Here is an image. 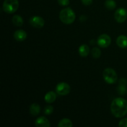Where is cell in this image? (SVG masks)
I'll return each instance as SVG.
<instances>
[{"label":"cell","mask_w":127,"mask_h":127,"mask_svg":"<svg viewBox=\"0 0 127 127\" xmlns=\"http://www.w3.org/2000/svg\"><path fill=\"white\" fill-rule=\"evenodd\" d=\"M116 6V2L114 0H106L105 2V6L109 10L114 9Z\"/></svg>","instance_id":"e0dca14e"},{"label":"cell","mask_w":127,"mask_h":127,"mask_svg":"<svg viewBox=\"0 0 127 127\" xmlns=\"http://www.w3.org/2000/svg\"><path fill=\"white\" fill-rule=\"evenodd\" d=\"M14 38L19 42H22L27 38V33L23 30H17L14 33Z\"/></svg>","instance_id":"30bf717a"},{"label":"cell","mask_w":127,"mask_h":127,"mask_svg":"<svg viewBox=\"0 0 127 127\" xmlns=\"http://www.w3.org/2000/svg\"><path fill=\"white\" fill-rule=\"evenodd\" d=\"M82 3L85 6H89L93 3V0H81Z\"/></svg>","instance_id":"603a6c76"},{"label":"cell","mask_w":127,"mask_h":127,"mask_svg":"<svg viewBox=\"0 0 127 127\" xmlns=\"http://www.w3.org/2000/svg\"><path fill=\"white\" fill-rule=\"evenodd\" d=\"M30 114L33 116H37L40 114V107L38 104L33 103L31 105L29 109Z\"/></svg>","instance_id":"4fadbf2b"},{"label":"cell","mask_w":127,"mask_h":127,"mask_svg":"<svg viewBox=\"0 0 127 127\" xmlns=\"http://www.w3.org/2000/svg\"><path fill=\"white\" fill-rule=\"evenodd\" d=\"M117 45L121 48H125L127 47V37L124 35L119 36L116 40Z\"/></svg>","instance_id":"8fae6325"},{"label":"cell","mask_w":127,"mask_h":127,"mask_svg":"<svg viewBox=\"0 0 127 127\" xmlns=\"http://www.w3.org/2000/svg\"><path fill=\"white\" fill-rule=\"evenodd\" d=\"M60 19L65 24H71L75 21L76 15L74 12L70 7H66L60 11Z\"/></svg>","instance_id":"7a4b0ae2"},{"label":"cell","mask_w":127,"mask_h":127,"mask_svg":"<svg viewBox=\"0 0 127 127\" xmlns=\"http://www.w3.org/2000/svg\"><path fill=\"white\" fill-rule=\"evenodd\" d=\"M70 92V86L66 83L62 82L57 84L56 87V93L60 95H66Z\"/></svg>","instance_id":"5b68a950"},{"label":"cell","mask_w":127,"mask_h":127,"mask_svg":"<svg viewBox=\"0 0 127 127\" xmlns=\"http://www.w3.org/2000/svg\"><path fill=\"white\" fill-rule=\"evenodd\" d=\"M57 99V94L54 91H49L45 95V100L47 103H53Z\"/></svg>","instance_id":"7c38bea8"},{"label":"cell","mask_w":127,"mask_h":127,"mask_svg":"<svg viewBox=\"0 0 127 127\" xmlns=\"http://www.w3.org/2000/svg\"><path fill=\"white\" fill-rule=\"evenodd\" d=\"M119 126L120 127H127V118L122 119L119 122Z\"/></svg>","instance_id":"44dd1931"},{"label":"cell","mask_w":127,"mask_h":127,"mask_svg":"<svg viewBox=\"0 0 127 127\" xmlns=\"http://www.w3.org/2000/svg\"><path fill=\"white\" fill-rule=\"evenodd\" d=\"M114 17L119 23H123L126 21L127 18V11L123 7L118 9L115 12Z\"/></svg>","instance_id":"8992f818"},{"label":"cell","mask_w":127,"mask_h":127,"mask_svg":"<svg viewBox=\"0 0 127 127\" xmlns=\"http://www.w3.org/2000/svg\"><path fill=\"white\" fill-rule=\"evenodd\" d=\"M35 125L37 127H50V123L47 118L42 116L36 119Z\"/></svg>","instance_id":"9c48e42d"},{"label":"cell","mask_w":127,"mask_h":127,"mask_svg":"<svg viewBox=\"0 0 127 127\" xmlns=\"http://www.w3.org/2000/svg\"><path fill=\"white\" fill-rule=\"evenodd\" d=\"M12 22L14 26H17V27H21L23 25L24 23L23 19L19 15H14L12 17Z\"/></svg>","instance_id":"9a60e30c"},{"label":"cell","mask_w":127,"mask_h":127,"mask_svg":"<svg viewBox=\"0 0 127 127\" xmlns=\"http://www.w3.org/2000/svg\"><path fill=\"white\" fill-rule=\"evenodd\" d=\"M19 5L18 0H4L2 4V9L6 13L12 14L17 11Z\"/></svg>","instance_id":"277c9868"},{"label":"cell","mask_w":127,"mask_h":127,"mask_svg":"<svg viewBox=\"0 0 127 127\" xmlns=\"http://www.w3.org/2000/svg\"><path fill=\"white\" fill-rule=\"evenodd\" d=\"M53 107L52 105H47L45 107L44 109V114L45 115H50L53 113Z\"/></svg>","instance_id":"ffe728a7"},{"label":"cell","mask_w":127,"mask_h":127,"mask_svg":"<svg viewBox=\"0 0 127 127\" xmlns=\"http://www.w3.org/2000/svg\"><path fill=\"white\" fill-rule=\"evenodd\" d=\"M111 38L107 34H102L98 37L97 44L101 48H107L111 43Z\"/></svg>","instance_id":"ba28073f"},{"label":"cell","mask_w":127,"mask_h":127,"mask_svg":"<svg viewBox=\"0 0 127 127\" xmlns=\"http://www.w3.org/2000/svg\"><path fill=\"white\" fill-rule=\"evenodd\" d=\"M58 2L60 6H66L69 4V0H58Z\"/></svg>","instance_id":"7402d4cb"},{"label":"cell","mask_w":127,"mask_h":127,"mask_svg":"<svg viewBox=\"0 0 127 127\" xmlns=\"http://www.w3.org/2000/svg\"><path fill=\"white\" fill-rule=\"evenodd\" d=\"M110 110L116 118L123 117L127 114V101L124 98H116L112 102Z\"/></svg>","instance_id":"6da1fadb"},{"label":"cell","mask_w":127,"mask_h":127,"mask_svg":"<svg viewBox=\"0 0 127 127\" xmlns=\"http://www.w3.org/2000/svg\"></svg>","instance_id":"cb8c5ba5"},{"label":"cell","mask_w":127,"mask_h":127,"mask_svg":"<svg viewBox=\"0 0 127 127\" xmlns=\"http://www.w3.org/2000/svg\"><path fill=\"white\" fill-rule=\"evenodd\" d=\"M29 23L32 27L37 29H40L44 26L45 21L42 17L35 16L29 19Z\"/></svg>","instance_id":"52a82bcc"},{"label":"cell","mask_w":127,"mask_h":127,"mask_svg":"<svg viewBox=\"0 0 127 127\" xmlns=\"http://www.w3.org/2000/svg\"><path fill=\"white\" fill-rule=\"evenodd\" d=\"M58 127H72L73 123L71 120L68 119H63L58 122Z\"/></svg>","instance_id":"2e32d148"},{"label":"cell","mask_w":127,"mask_h":127,"mask_svg":"<svg viewBox=\"0 0 127 127\" xmlns=\"http://www.w3.org/2000/svg\"><path fill=\"white\" fill-rule=\"evenodd\" d=\"M127 86L124 85V84H119V86L117 88V91L118 94L120 95H124L127 91Z\"/></svg>","instance_id":"d6986e66"},{"label":"cell","mask_w":127,"mask_h":127,"mask_svg":"<svg viewBox=\"0 0 127 127\" xmlns=\"http://www.w3.org/2000/svg\"><path fill=\"white\" fill-rule=\"evenodd\" d=\"M91 54L93 58H99L101 55V50L97 47H94L92 49Z\"/></svg>","instance_id":"ac0fdd59"},{"label":"cell","mask_w":127,"mask_h":127,"mask_svg":"<svg viewBox=\"0 0 127 127\" xmlns=\"http://www.w3.org/2000/svg\"><path fill=\"white\" fill-rule=\"evenodd\" d=\"M103 78L104 81L109 84L115 83L118 79L116 71L114 69L110 68H107L104 69L103 71Z\"/></svg>","instance_id":"3957f363"},{"label":"cell","mask_w":127,"mask_h":127,"mask_svg":"<svg viewBox=\"0 0 127 127\" xmlns=\"http://www.w3.org/2000/svg\"><path fill=\"white\" fill-rule=\"evenodd\" d=\"M89 51H90L89 47H88V45L86 44L81 45L79 47V49H78L79 54L83 57H86L89 55Z\"/></svg>","instance_id":"5bb4252c"}]
</instances>
